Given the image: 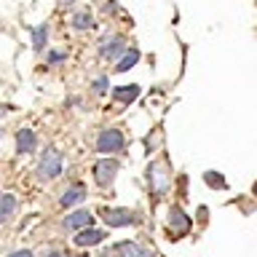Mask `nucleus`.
<instances>
[{"label": "nucleus", "mask_w": 257, "mask_h": 257, "mask_svg": "<svg viewBox=\"0 0 257 257\" xmlns=\"http://www.w3.org/2000/svg\"><path fill=\"white\" fill-rule=\"evenodd\" d=\"M123 132L120 128H102L99 137H96V153H102V156H115V153L123 150Z\"/></svg>", "instance_id": "1"}, {"label": "nucleus", "mask_w": 257, "mask_h": 257, "mask_svg": "<svg viewBox=\"0 0 257 257\" xmlns=\"http://www.w3.org/2000/svg\"><path fill=\"white\" fill-rule=\"evenodd\" d=\"M59 174H62V156H59V150H56V148H46L43 158H40V164H38V177L43 182H51Z\"/></svg>", "instance_id": "2"}, {"label": "nucleus", "mask_w": 257, "mask_h": 257, "mask_svg": "<svg viewBox=\"0 0 257 257\" xmlns=\"http://www.w3.org/2000/svg\"><path fill=\"white\" fill-rule=\"evenodd\" d=\"M102 220L110 225V228H126V225H134L140 217H137L132 209H104Z\"/></svg>", "instance_id": "3"}, {"label": "nucleus", "mask_w": 257, "mask_h": 257, "mask_svg": "<svg viewBox=\"0 0 257 257\" xmlns=\"http://www.w3.org/2000/svg\"><path fill=\"white\" fill-rule=\"evenodd\" d=\"M115 174H118V161H112V158H104L94 166V180L99 188H110Z\"/></svg>", "instance_id": "4"}, {"label": "nucleus", "mask_w": 257, "mask_h": 257, "mask_svg": "<svg viewBox=\"0 0 257 257\" xmlns=\"http://www.w3.org/2000/svg\"><path fill=\"white\" fill-rule=\"evenodd\" d=\"M99 257H150V252H145L140 244H134V241H120V244H115L112 249H107V252H102Z\"/></svg>", "instance_id": "5"}, {"label": "nucleus", "mask_w": 257, "mask_h": 257, "mask_svg": "<svg viewBox=\"0 0 257 257\" xmlns=\"http://www.w3.org/2000/svg\"><path fill=\"white\" fill-rule=\"evenodd\" d=\"M148 180L153 182V193H156V196H164L166 188H169V172L164 169V164H153L148 169Z\"/></svg>", "instance_id": "6"}, {"label": "nucleus", "mask_w": 257, "mask_h": 257, "mask_svg": "<svg viewBox=\"0 0 257 257\" xmlns=\"http://www.w3.org/2000/svg\"><path fill=\"white\" fill-rule=\"evenodd\" d=\"M190 225H193V220L182 212L180 206H174L172 212H169V228H172L177 236H185V233L190 230Z\"/></svg>", "instance_id": "7"}, {"label": "nucleus", "mask_w": 257, "mask_h": 257, "mask_svg": "<svg viewBox=\"0 0 257 257\" xmlns=\"http://www.w3.org/2000/svg\"><path fill=\"white\" fill-rule=\"evenodd\" d=\"M91 222H94L91 212L78 209V212H72L70 217H64V230H83V228H88Z\"/></svg>", "instance_id": "8"}, {"label": "nucleus", "mask_w": 257, "mask_h": 257, "mask_svg": "<svg viewBox=\"0 0 257 257\" xmlns=\"http://www.w3.org/2000/svg\"><path fill=\"white\" fill-rule=\"evenodd\" d=\"M126 51V40L123 38H118V35H112V38H104L102 40V46H99V54L104 56V59H115L118 54H123Z\"/></svg>", "instance_id": "9"}, {"label": "nucleus", "mask_w": 257, "mask_h": 257, "mask_svg": "<svg viewBox=\"0 0 257 257\" xmlns=\"http://www.w3.org/2000/svg\"><path fill=\"white\" fill-rule=\"evenodd\" d=\"M72 241H75L78 246H94V244H102L104 241V233L96 230V228H83V230H78V236Z\"/></svg>", "instance_id": "10"}, {"label": "nucleus", "mask_w": 257, "mask_h": 257, "mask_svg": "<svg viewBox=\"0 0 257 257\" xmlns=\"http://www.w3.org/2000/svg\"><path fill=\"white\" fill-rule=\"evenodd\" d=\"M35 148H38L35 132H32V128H19V134H16V150L19 153H35Z\"/></svg>", "instance_id": "11"}, {"label": "nucleus", "mask_w": 257, "mask_h": 257, "mask_svg": "<svg viewBox=\"0 0 257 257\" xmlns=\"http://www.w3.org/2000/svg\"><path fill=\"white\" fill-rule=\"evenodd\" d=\"M86 198V188L83 185H70L67 190H64V196L59 198V204L62 206H72V204H78V201H83Z\"/></svg>", "instance_id": "12"}, {"label": "nucleus", "mask_w": 257, "mask_h": 257, "mask_svg": "<svg viewBox=\"0 0 257 257\" xmlns=\"http://www.w3.org/2000/svg\"><path fill=\"white\" fill-rule=\"evenodd\" d=\"M112 96H115L118 102L128 104V102H134L137 96H140V86H137V83H128V86H118L115 91H112Z\"/></svg>", "instance_id": "13"}, {"label": "nucleus", "mask_w": 257, "mask_h": 257, "mask_svg": "<svg viewBox=\"0 0 257 257\" xmlns=\"http://www.w3.org/2000/svg\"><path fill=\"white\" fill-rule=\"evenodd\" d=\"M14 209H16V198L11 196V193H0V222L11 220Z\"/></svg>", "instance_id": "14"}, {"label": "nucleus", "mask_w": 257, "mask_h": 257, "mask_svg": "<svg viewBox=\"0 0 257 257\" xmlns=\"http://www.w3.org/2000/svg\"><path fill=\"white\" fill-rule=\"evenodd\" d=\"M137 62H140V51H137V48H132V51H123L120 62L115 64V70H118V72H126V70H132Z\"/></svg>", "instance_id": "15"}, {"label": "nucleus", "mask_w": 257, "mask_h": 257, "mask_svg": "<svg viewBox=\"0 0 257 257\" xmlns=\"http://www.w3.org/2000/svg\"><path fill=\"white\" fill-rule=\"evenodd\" d=\"M46 38H48V27L46 24H40V27H32V48L40 54L46 46Z\"/></svg>", "instance_id": "16"}, {"label": "nucleus", "mask_w": 257, "mask_h": 257, "mask_svg": "<svg viewBox=\"0 0 257 257\" xmlns=\"http://www.w3.org/2000/svg\"><path fill=\"white\" fill-rule=\"evenodd\" d=\"M72 27H75V30H91V27H94L91 14H88V11H80V14H75V16H72Z\"/></svg>", "instance_id": "17"}, {"label": "nucleus", "mask_w": 257, "mask_h": 257, "mask_svg": "<svg viewBox=\"0 0 257 257\" xmlns=\"http://www.w3.org/2000/svg\"><path fill=\"white\" fill-rule=\"evenodd\" d=\"M204 180H206V185H209V188H225V177L222 174H217V172H206L204 174Z\"/></svg>", "instance_id": "18"}, {"label": "nucleus", "mask_w": 257, "mask_h": 257, "mask_svg": "<svg viewBox=\"0 0 257 257\" xmlns=\"http://www.w3.org/2000/svg\"><path fill=\"white\" fill-rule=\"evenodd\" d=\"M107 86H110V80H107V75L96 78V80H94V94H104V91H107Z\"/></svg>", "instance_id": "19"}, {"label": "nucleus", "mask_w": 257, "mask_h": 257, "mask_svg": "<svg viewBox=\"0 0 257 257\" xmlns=\"http://www.w3.org/2000/svg\"><path fill=\"white\" fill-rule=\"evenodd\" d=\"M64 56H67L64 51H51V54H48V64H59Z\"/></svg>", "instance_id": "20"}, {"label": "nucleus", "mask_w": 257, "mask_h": 257, "mask_svg": "<svg viewBox=\"0 0 257 257\" xmlns=\"http://www.w3.org/2000/svg\"><path fill=\"white\" fill-rule=\"evenodd\" d=\"M8 257H32V252L30 249H16V252H11Z\"/></svg>", "instance_id": "21"}, {"label": "nucleus", "mask_w": 257, "mask_h": 257, "mask_svg": "<svg viewBox=\"0 0 257 257\" xmlns=\"http://www.w3.org/2000/svg\"><path fill=\"white\" fill-rule=\"evenodd\" d=\"M72 3H78V0H59V6L64 8V6H72Z\"/></svg>", "instance_id": "22"}, {"label": "nucleus", "mask_w": 257, "mask_h": 257, "mask_svg": "<svg viewBox=\"0 0 257 257\" xmlns=\"http://www.w3.org/2000/svg\"><path fill=\"white\" fill-rule=\"evenodd\" d=\"M48 257H62V252H48Z\"/></svg>", "instance_id": "23"}, {"label": "nucleus", "mask_w": 257, "mask_h": 257, "mask_svg": "<svg viewBox=\"0 0 257 257\" xmlns=\"http://www.w3.org/2000/svg\"><path fill=\"white\" fill-rule=\"evenodd\" d=\"M254 196H257V182H254Z\"/></svg>", "instance_id": "24"}]
</instances>
